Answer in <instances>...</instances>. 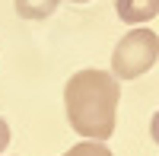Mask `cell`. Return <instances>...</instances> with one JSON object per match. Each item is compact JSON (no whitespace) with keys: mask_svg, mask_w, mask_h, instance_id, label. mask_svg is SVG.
I'll return each instance as SVG.
<instances>
[{"mask_svg":"<svg viewBox=\"0 0 159 156\" xmlns=\"http://www.w3.org/2000/svg\"><path fill=\"white\" fill-rule=\"evenodd\" d=\"M150 134H153V140L159 144V112L153 115V121H150Z\"/></svg>","mask_w":159,"mask_h":156,"instance_id":"obj_7","label":"cell"},{"mask_svg":"<svg viewBox=\"0 0 159 156\" xmlns=\"http://www.w3.org/2000/svg\"><path fill=\"white\" fill-rule=\"evenodd\" d=\"M64 156H111V150L105 147V144H99V140H83V144L70 147Z\"/></svg>","mask_w":159,"mask_h":156,"instance_id":"obj_5","label":"cell"},{"mask_svg":"<svg viewBox=\"0 0 159 156\" xmlns=\"http://www.w3.org/2000/svg\"><path fill=\"white\" fill-rule=\"evenodd\" d=\"M73 3H86V0H73Z\"/></svg>","mask_w":159,"mask_h":156,"instance_id":"obj_8","label":"cell"},{"mask_svg":"<svg viewBox=\"0 0 159 156\" xmlns=\"http://www.w3.org/2000/svg\"><path fill=\"white\" fill-rule=\"evenodd\" d=\"M115 10L127 25H140L159 13V0H115Z\"/></svg>","mask_w":159,"mask_h":156,"instance_id":"obj_3","label":"cell"},{"mask_svg":"<svg viewBox=\"0 0 159 156\" xmlns=\"http://www.w3.org/2000/svg\"><path fill=\"white\" fill-rule=\"evenodd\" d=\"M118 89L115 73L105 70H80L73 73L64 86V105H67V121L70 127L86 137V140H108L115 134V118H118Z\"/></svg>","mask_w":159,"mask_h":156,"instance_id":"obj_1","label":"cell"},{"mask_svg":"<svg viewBox=\"0 0 159 156\" xmlns=\"http://www.w3.org/2000/svg\"><path fill=\"white\" fill-rule=\"evenodd\" d=\"M159 57V35L153 29H130L111 54L115 80H137Z\"/></svg>","mask_w":159,"mask_h":156,"instance_id":"obj_2","label":"cell"},{"mask_svg":"<svg viewBox=\"0 0 159 156\" xmlns=\"http://www.w3.org/2000/svg\"><path fill=\"white\" fill-rule=\"evenodd\" d=\"M7 144H10V127H7V121L0 118V153L7 150Z\"/></svg>","mask_w":159,"mask_h":156,"instance_id":"obj_6","label":"cell"},{"mask_svg":"<svg viewBox=\"0 0 159 156\" xmlns=\"http://www.w3.org/2000/svg\"><path fill=\"white\" fill-rule=\"evenodd\" d=\"M61 0H16V13L22 19H45L57 10Z\"/></svg>","mask_w":159,"mask_h":156,"instance_id":"obj_4","label":"cell"}]
</instances>
